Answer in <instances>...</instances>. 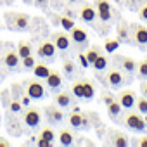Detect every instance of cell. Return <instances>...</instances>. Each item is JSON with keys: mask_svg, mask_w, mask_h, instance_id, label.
Here are the masks:
<instances>
[{"mask_svg": "<svg viewBox=\"0 0 147 147\" xmlns=\"http://www.w3.org/2000/svg\"><path fill=\"white\" fill-rule=\"evenodd\" d=\"M119 43L121 42L118 38H107L106 43H104V49H106V52H116L118 47H119Z\"/></svg>", "mask_w": 147, "mask_h": 147, "instance_id": "cell-24", "label": "cell"}, {"mask_svg": "<svg viewBox=\"0 0 147 147\" xmlns=\"http://www.w3.org/2000/svg\"><path fill=\"white\" fill-rule=\"evenodd\" d=\"M35 64H36V62H35L33 55H26V57H23V66H24L26 69H33Z\"/></svg>", "mask_w": 147, "mask_h": 147, "instance_id": "cell-37", "label": "cell"}, {"mask_svg": "<svg viewBox=\"0 0 147 147\" xmlns=\"http://www.w3.org/2000/svg\"><path fill=\"white\" fill-rule=\"evenodd\" d=\"M62 67H64V73L67 76H73L75 75V62L73 61H69V59H64V64H62Z\"/></svg>", "mask_w": 147, "mask_h": 147, "instance_id": "cell-28", "label": "cell"}, {"mask_svg": "<svg viewBox=\"0 0 147 147\" xmlns=\"http://www.w3.org/2000/svg\"><path fill=\"white\" fill-rule=\"evenodd\" d=\"M59 26H62L66 31H71L73 26H76V24H75V19H73V18H69V16H61V24H59Z\"/></svg>", "mask_w": 147, "mask_h": 147, "instance_id": "cell-26", "label": "cell"}, {"mask_svg": "<svg viewBox=\"0 0 147 147\" xmlns=\"http://www.w3.org/2000/svg\"><path fill=\"white\" fill-rule=\"evenodd\" d=\"M14 2V0H2V4H5V5H11Z\"/></svg>", "mask_w": 147, "mask_h": 147, "instance_id": "cell-51", "label": "cell"}, {"mask_svg": "<svg viewBox=\"0 0 147 147\" xmlns=\"http://www.w3.org/2000/svg\"><path fill=\"white\" fill-rule=\"evenodd\" d=\"M125 125H126L128 128L135 130V131H145V128H147L145 119H144L138 113H133V111H128V113H126V116H125Z\"/></svg>", "mask_w": 147, "mask_h": 147, "instance_id": "cell-1", "label": "cell"}, {"mask_svg": "<svg viewBox=\"0 0 147 147\" xmlns=\"http://www.w3.org/2000/svg\"><path fill=\"white\" fill-rule=\"evenodd\" d=\"M14 18H16L14 12H5V21H7L9 30H14Z\"/></svg>", "mask_w": 147, "mask_h": 147, "instance_id": "cell-38", "label": "cell"}, {"mask_svg": "<svg viewBox=\"0 0 147 147\" xmlns=\"http://www.w3.org/2000/svg\"><path fill=\"white\" fill-rule=\"evenodd\" d=\"M85 114L92 119V121H90V125H95V126H100V125H102V123H100V119H99V116H95L94 113H85Z\"/></svg>", "mask_w": 147, "mask_h": 147, "instance_id": "cell-41", "label": "cell"}, {"mask_svg": "<svg viewBox=\"0 0 147 147\" xmlns=\"http://www.w3.org/2000/svg\"><path fill=\"white\" fill-rule=\"evenodd\" d=\"M18 54H19V57L31 55V47H30V43H26V42H19V45H18Z\"/></svg>", "mask_w": 147, "mask_h": 147, "instance_id": "cell-27", "label": "cell"}, {"mask_svg": "<svg viewBox=\"0 0 147 147\" xmlns=\"http://www.w3.org/2000/svg\"><path fill=\"white\" fill-rule=\"evenodd\" d=\"M71 92H73V95H75V97L83 99V80H80V82H75V83H73Z\"/></svg>", "mask_w": 147, "mask_h": 147, "instance_id": "cell-25", "label": "cell"}, {"mask_svg": "<svg viewBox=\"0 0 147 147\" xmlns=\"http://www.w3.org/2000/svg\"><path fill=\"white\" fill-rule=\"evenodd\" d=\"M140 88H142V92H144V95L147 97V82H144V83L140 85Z\"/></svg>", "mask_w": 147, "mask_h": 147, "instance_id": "cell-49", "label": "cell"}, {"mask_svg": "<svg viewBox=\"0 0 147 147\" xmlns=\"http://www.w3.org/2000/svg\"><path fill=\"white\" fill-rule=\"evenodd\" d=\"M49 4H50V0H33V5L38 9H43V11L49 7Z\"/></svg>", "mask_w": 147, "mask_h": 147, "instance_id": "cell-39", "label": "cell"}, {"mask_svg": "<svg viewBox=\"0 0 147 147\" xmlns=\"http://www.w3.org/2000/svg\"><path fill=\"white\" fill-rule=\"evenodd\" d=\"M66 16H69V18L75 19V12H73V11H66Z\"/></svg>", "mask_w": 147, "mask_h": 147, "instance_id": "cell-50", "label": "cell"}, {"mask_svg": "<svg viewBox=\"0 0 147 147\" xmlns=\"http://www.w3.org/2000/svg\"><path fill=\"white\" fill-rule=\"evenodd\" d=\"M45 82H47V85L50 88H59L62 85V76H61V73H57V71H50L49 76L45 78Z\"/></svg>", "mask_w": 147, "mask_h": 147, "instance_id": "cell-14", "label": "cell"}, {"mask_svg": "<svg viewBox=\"0 0 147 147\" xmlns=\"http://www.w3.org/2000/svg\"><path fill=\"white\" fill-rule=\"evenodd\" d=\"M52 42H54V45H55V49L57 50H61V52H66L67 49H69V36L66 35V33H61V31H57V33H54L52 35Z\"/></svg>", "mask_w": 147, "mask_h": 147, "instance_id": "cell-5", "label": "cell"}, {"mask_svg": "<svg viewBox=\"0 0 147 147\" xmlns=\"http://www.w3.org/2000/svg\"><path fill=\"white\" fill-rule=\"evenodd\" d=\"M109 137L113 138L111 140L113 145H118V147H126L128 145V137L121 131H109Z\"/></svg>", "mask_w": 147, "mask_h": 147, "instance_id": "cell-13", "label": "cell"}, {"mask_svg": "<svg viewBox=\"0 0 147 147\" xmlns=\"http://www.w3.org/2000/svg\"><path fill=\"white\" fill-rule=\"evenodd\" d=\"M28 26H30V16L24 14V12H16V18H14V30L24 31V30H28Z\"/></svg>", "mask_w": 147, "mask_h": 147, "instance_id": "cell-10", "label": "cell"}, {"mask_svg": "<svg viewBox=\"0 0 147 147\" xmlns=\"http://www.w3.org/2000/svg\"><path fill=\"white\" fill-rule=\"evenodd\" d=\"M33 73H35V76L36 78H47L49 76V73H50V69H49V66H45V64H35L33 66Z\"/></svg>", "mask_w": 147, "mask_h": 147, "instance_id": "cell-19", "label": "cell"}, {"mask_svg": "<svg viewBox=\"0 0 147 147\" xmlns=\"http://www.w3.org/2000/svg\"><path fill=\"white\" fill-rule=\"evenodd\" d=\"M45 116H47V119L50 121V123H54V121H62V118H64V114H62V111L59 109V107H55V106H49V107H45Z\"/></svg>", "mask_w": 147, "mask_h": 147, "instance_id": "cell-11", "label": "cell"}, {"mask_svg": "<svg viewBox=\"0 0 147 147\" xmlns=\"http://www.w3.org/2000/svg\"><path fill=\"white\" fill-rule=\"evenodd\" d=\"M38 137H40V138H45V140H49V142H52L55 135H54L52 128H49V126H47V128H43V130L40 131V135H38Z\"/></svg>", "mask_w": 147, "mask_h": 147, "instance_id": "cell-34", "label": "cell"}, {"mask_svg": "<svg viewBox=\"0 0 147 147\" xmlns=\"http://www.w3.org/2000/svg\"><path fill=\"white\" fill-rule=\"evenodd\" d=\"M144 119H145V123H147V114H145V118H144Z\"/></svg>", "mask_w": 147, "mask_h": 147, "instance_id": "cell-54", "label": "cell"}, {"mask_svg": "<svg viewBox=\"0 0 147 147\" xmlns=\"http://www.w3.org/2000/svg\"><path fill=\"white\" fill-rule=\"evenodd\" d=\"M49 18H50V21L54 24H61V16L59 14H49Z\"/></svg>", "mask_w": 147, "mask_h": 147, "instance_id": "cell-44", "label": "cell"}, {"mask_svg": "<svg viewBox=\"0 0 147 147\" xmlns=\"http://www.w3.org/2000/svg\"><path fill=\"white\" fill-rule=\"evenodd\" d=\"M95 5H97V12H111V4L107 0H97Z\"/></svg>", "mask_w": 147, "mask_h": 147, "instance_id": "cell-29", "label": "cell"}, {"mask_svg": "<svg viewBox=\"0 0 147 147\" xmlns=\"http://www.w3.org/2000/svg\"><path fill=\"white\" fill-rule=\"evenodd\" d=\"M137 71H138V76L147 78V59H144L137 64Z\"/></svg>", "mask_w": 147, "mask_h": 147, "instance_id": "cell-33", "label": "cell"}, {"mask_svg": "<svg viewBox=\"0 0 147 147\" xmlns=\"http://www.w3.org/2000/svg\"><path fill=\"white\" fill-rule=\"evenodd\" d=\"M59 142L62 144V145H71L73 142H75V135H73L69 130H61L59 131Z\"/></svg>", "mask_w": 147, "mask_h": 147, "instance_id": "cell-17", "label": "cell"}, {"mask_svg": "<svg viewBox=\"0 0 147 147\" xmlns=\"http://www.w3.org/2000/svg\"><path fill=\"white\" fill-rule=\"evenodd\" d=\"M0 97H2V104H4V107H9V104H11V100H12L11 90H2Z\"/></svg>", "mask_w": 147, "mask_h": 147, "instance_id": "cell-35", "label": "cell"}, {"mask_svg": "<svg viewBox=\"0 0 147 147\" xmlns=\"http://www.w3.org/2000/svg\"><path fill=\"white\" fill-rule=\"evenodd\" d=\"M40 147H49V145H52V142H49V140H45V138H40L38 137V142H36Z\"/></svg>", "mask_w": 147, "mask_h": 147, "instance_id": "cell-45", "label": "cell"}, {"mask_svg": "<svg viewBox=\"0 0 147 147\" xmlns=\"http://www.w3.org/2000/svg\"><path fill=\"white\" fill-rule=\"evenodd\" d=\"M67 2H69V4H75V2H78V0H67Z\"/></svg>", "mask_w": 147, "mask_h": 147, "instance_id": "cell-53", "label": "cell"}, {"mask_svg": "<svg viewBox=\"0 0 147 147\" xmlns=\"http://www.w3.org/2000/svg\"><path fill=\"white\" fill-rule=\"evenodd\" d=\"M119 62H121V67H123L126 73H133V71L137 69V62H135L131 57H121Z\"/></svg>", "mask_w": 147, "mask_h": 147, "instance_id": "cell-20", "label": "cell"}, {"mask_svg": "<svg viewBox=\"0 0 147 147\" xmlns=\"http://www.w3.org/2000/svg\"><path fill=\"white\" fill-rule=\"evenodd\" d=\"M9 145H11V144H9L5 138H2V137H0V147H9Z\"/></svg>", "mask_w": 147, "mask_h": 147, "instance_id": "cell-48", "label": "cell"}, {"mask_svg": "<svg viewBox=\"0 0 147 147\" xmlns=\"http://www.w3.org/2000/svg\"><path fill=\"white\" fill-rule=\"evenodd\" d=\"M138 14H140V18H142L144 21H147V4L140 5V9H138Z\"/></svg>", "mask_w": 147, "mask_h": 147, "instance_id": "cell-43", "label": "cell"}, {"mask_svg": "<svg viewBox=\"0 0 147 147\" xmlns=\"http://www.w3.org/2000/svg\"><path fill=\"white\" fill-rule=\"evenodd\" d=\"M137 144H138L140 147H147V137H142V138H140Z\"/></svg>", "mask_w": 147, "mask_h": 147, "instance_id": "cell-47", "label": "cell"}, {"mask_svg": "<svg viewBox=\"0 0 147 147\" xmlns=\"http://www.w3.org/2000/svg\"><path fill=\"white\" fill-rule=\"evenodd\" d=\"M126 26H128L126 23H121V24H119V28H118V40H119V42H121L123 38H126V36H128V28H126Z\"/></svg>", "mask_w": 147, "mask_h": 147, "instance_id": "cell-36", "label": "cell"}, {"mask_svg": "<svg viewBox=\"0 0 147 147\" xmlns=\"http://www.w3.org/2000/svg\"><path fill=\"white\" fill-rule=\"evenodd\" d=\"M123 75L118 71V69H109L107 73H106V82H107V85H111V87H114V88H118V87H121L123 85Z\"/></svg>", "mask_w": 147, "mask_h": 147, "instance_id": "cell-7", "label": "cell"}, {"mask_svg": "<svg viewBox=\"0 0 147 147\" xmlns=\"http://www.w3.org/2000/svg\"><path fill=\"white\" fill-rule=\"evenodd\" d=\"M135 104H137L138 113L147 114V97H138V100H135Z\"/></svg>", "mask_w": 147, "mask_h": 147, "instance_id": "cell-32", "label": "cell"}, {"mask_svg": "<svg viewBox=\"0 0 147 147\" xmlns=\"http://www.w3.org/2000/svg\"><path fill=\"white\" fill-rule=\"evenodd\" d=\"M102 100H104V104L107 106V104H111V102L114 100V95L109 94V92H102Z\"/></svg>", "mask_w": 147, "mask_h": 147, "instance_id": "cell-42", "label": "cell"}, {"mask_svg": "<svg viewBox=\"0 0 147 147\" xmlns=\"http://www.w3.org/2000/svg\"><path fill=\"white\" fill-rule=\"evenodd\" d=\"M4 62L7 67H16L19 64V54L16 50H7L5 55H4Z\"/></svg>", "mask_w": 147, "mask_h": 147, "instance_id": "cell-15", "label": "cell"}, {"mask_svg": "<svg viewBox=\"0 0 147 147\" xmlns=\"http://www.w3.org/2000/svg\"><path fill=\"white\" fill-rule=\"evenodd\" d=\"M24 90L31 99H43L45 97V88L40 82L36 80H28L24 82Z\"/></svg>", "mask_w": 147, "mask_h": 147, "instance_id": "cell-3", "label": "cell"}, {"mask_svg": "<svg viewBox=\"0 0 147 147\" xmlns=\"http://www.w3.org/2000/svg\"><path fill=\"white\" fill-rule=\"evenodd\" d=\"M23 2H24L26 5H33V0H23Z\"/></svg>", "mask_w": 147, "mask_h": 147, "instance_id": "cell-52", "label": "cell"}, {"mask_svg": "<svg viewBox=\"0 0 147 147\" xmlns=\"http://www.w3.org/2000/svg\"><path fill=\"white\" fill-rule=\"evenodd\" d=\"M130 31H131V40L138 45H147V28L142 26V24H131L130 26Z\"/></svg>", "mask_w": 147, "mask_h": 147, "instance_id": "cell-4", "label": "cell"}, {"mask_svg": "<svg viewBox=\"0 0 147 147\" xmlns=\"http://www.w3.org/2000/svg\"><path fill=\"white\" fill-rule=\"evenodd\" d=\"M54 100H55V104H57L59 107H67V106L71 104V97H69L67 92H61V94H57V95L54 97Z\"/></svg>", "mask_w": 147, "mask_h": 147, "instance_id": "cell-18", "label": "cell"}, {"mask_svg": "<svg viewBox=\"0 0 147 147\" xmlns=\"http://www.w3.org/2000/svg\"><path fill=\"white\" fill-rule=\"evenodd\" d=\"M94 95H95V88H94V85H92L88 80H83V99L90 100V99H94Z\"/></svg>", "mask_w": 147, "mask_h": 147, "instance_id": "cell-21", "label": "cell"}, {"mask_svg": "<svg viewBox=\"0 0 147 147\" xmlns=\"http://www.w3.org/2000/svg\"><path fill=\"white\" fill-rule=\"evenodd\" d=\"M21 107H23V104H21V100H19V99H12L7 109H9L11 113H14V114H18V113H21Z\"/></svg>", "mask_w": 147, "mask_h": 147, "instance_id": "cell-31", "label": "cell"}, {"mask_svg": "<svg viewBox=\"0 0 147 147\" xmlns=\"http://www.w3.org/2000/svg\"><path fill=\"white\" fill-rule=\"evenodd\" d=\"M107 64H109V62H107V57L100 54V55L95 59V62H94L92 66L95 67V71H106V69H107Z\"/></svg>", "mask_w": 147, "mask_h": 147, "instance_id": "cell-22", "label": "cell"}, {"mask_svg": "<svg viewBox=\"0 0 147 147\" xmlns=\"http://www.w3.org/2000/svg\"><path fill=\"white\" fill-rule=\"evenodd\" d=\"M87 31L83 28H78V26H73L71 30V42H75L76 45H87Z\"/></svg>", "mask_w": 147, "mask_h": 147, "instance_id": "cell-8", "label": "cell"}, {"mask_svg": "<svg viewBox=\"0 0 147 147\" xmlns=\"http://www.w3.org/2000/svg\"><path fill=\"white\" fill-rule=\"evenodd\" d=\"M0 4H2V0H0Z\"/></svg>", "mask_w": 147, "mask_h": 147, "instance_id": "cell-55", "label": "cell"}, {"mask_svg": "<svg viewBox=\"0 0 147 147\" xmlns=\"http://www.w3.org/2000/svg\"><path fill=\"white\" fill-rule=\"evenodd\" d=\"M78 61H80V64H82L83 67H88V66H90V62H88V59H87V54H83V52L78 54Z\"/></svg>", "mask_w": 147, "mask_h": 147, "instance_id": "cell-40", "label": "cell"}, {"mask_svg": "<svg viewBox=\"0 0 147 147\" xmlns=\"http://www.w3.org/2000/svg\"><path fill=\"white\" fill-rule=\"evenodd\" d=\"M121 109H123V106L119 104V100H113L111 104H107V114L113 118V119H118V116H119V113H121Z\"/></svg>", "mask_w": 147, "mask_h": 147, "instance_id": "cell-16", "label": "cell"}, {"mask_svg": "<svg viewBox=\"0 0 147 147\" xmlns=\"http://www.w3.org/2000/svg\"><path fill=\"white\" fill-rule=\"evenodd\" d=\"M99 55H100V50H99L97 47H92V49H90V50L87 52V59H88V62H90V66H92V64L95 62V59H97Z\"/></svg>", "mask_w": 147, "mask_h": 147, "instance_id": "cell-30", "label": "cell"}, {"mask_svg": "<svg viewBox=\"0 0 147 147\" xmlns=\"http://www.w3.org/2000/svg\"><path fill=\"white\" fill-rule=\"evenodd\" d=\"M95 16H97V12H95V9H94L90 4H85V5L80 9V18H82L85 23H92V21L95 19Z\"/></svg>", "mask_w": 147, "mask_h": 147, "instance_id": "cell-12", "label": "cell"}, {"mask_svg": "<svg viewBox=\"0 0 147 147\" xmlns=\"http://www.w3.org/2000/svg\"><path fill=\"white\" fill-rule=\"evenodd\" d=\"M23 121H24L26 126H30V128H36V126L40 125V121H42L40 109H38V107H31V106H28V109H26L24 114H23Z\"/></svg>", "mask_w": 147, "mask_h": 147, "instance_id": "cell-2", "label": "cell"}, {"mask_svg": "<svg viewBox=\"0 0 147 147\" xmlns=\"http://www.w3.org/2000/svg\"><path fill=\"white\" fill-rule=\"evenodd\" d=\"M135 92L133 90H125L119 94V104L125 107V109H131L135 106Z\"/></svg>", "mask_w": 147, "mask_h": 147, "instance_id": "cell-9", "label": "cell"}, {"mask_svg": "<svg viewBox=\"0 0 147 147\" xmlns=\"http://www.w3.org/2000/svg\"><path fill=\"white\" fill-rule=\"evenodd\" d=\"M9 90H11V95H12V99H19V100H21V97L24 95V87H23L21 83H14V85H12Z\"/></svg>", "mask_w": 147, "mask_h": 147, "instance_id": "cell-23", "label": "cell"}, {"mask_svg": "<svg viewBox=\"0 0 147 147\" xmlns=\"http://www.w3.org/2000/svg\"><path fill=\"white\" fill-rule=\"evenodd\" d=\"M50 5H52L54 9H61V7H62V4L59 2V0H50Z\"/></svg>", "mask_w": 147, "mask_h": 147, "instance_id": "cell-46", "label": "cell"}, {"mask_svg": "<svg viewBox=\"0 0 147 147\" xmlns=\"http://www.w3.org/2000/svg\"><path fill=\"white\" fill-rule=\"evenodd\" d=\"M55 45H54V42L52 40H45V42H42L40 45H38V55H42V57H47V59H50V57H54L55 55Z\"/></svg>", "mask_w": 147, "mask_h": 147, "instance_id": "cell-6", "label": "cell"}]
</instances>
